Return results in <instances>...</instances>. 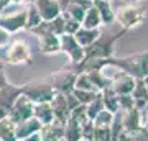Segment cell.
Instances as JSON below:
<instances>
[{
    "label": "cell",
    "instance_id": "cell-1",
    "mask_svg": "<svg viewBox=\"0 0 148 141\" xmlns=\"http://www.w3.org/2000/svg\"><path fill=\"white\" fill-rule=\"evenodd\" d=\"M107 61L117 67H120L125 74L135 79H145L148 76V51L133 52V54L122 56V58L110 56V58H107Z\"/></svg>",
    "mask_w": 148,
    "mask_h": 141
},
{
    "label": "cell",
    "instance_id": "cell-2",
    "mask_svg": "<svg viewBox=\"0 0 148 141\" xmlns=\"http://www.w3.org/2000/svg\"><path fill=\"white\" fill-rule=\"evenodd\" d=\"M148 7L145 3H133V2H125L122 7L115 10V23L120 25L122 30L130 31L135 30L143 23L145 15H147Z\"/></svg>",
    "mask_w": 148,
    "mask_h": 141
},
{
    "label": "cell",
    "instance_id": "cell-3",
    "mask_svg": "<svg viewBox=\"0 0 148 141\" xmlns=\"http://www.w3.org/2000/svg\"><path fill=\"white\" fill-rule=\"evenodd\" d=\"M0 63H7L10 66L32 63V48L25 40H12L8 46L0 48Z\"/></svg>",
    "mask_w": 148,
    "mask_h": 141
},
{
    "label": "cell",
    "instance_id": "cell-4",
    "mask_svg": "<svg viewBox=\"0 0 148 141\" xmlns=\"http://www.w3.org/2000/svg\"><path fill=\"white\" fill-rule=\"evenodd\" d=\"M21 94L28 97L33 104H49L53 100V97L56 95V90H54L49 77H46V79L32 80L27 85H23Z\"/></svg>",
    "mask_w": 148,
    "mask_h": 141
},
{
    "label": "cell",
    "instance_id": "cell-5",
    "mask_svg": "<svg viewBox=\"0 0 148 141\" xmlns=\"http://www.w3.org/2000/svg\"><path fill=\"white\" fill-rule=\"evenodd\" d=\"M125 30H119V33H110V31H102L101 36L97 38V41L94 44H90L89 48H86V59L90 58H110L114 54V43L117 40H120L125 35Z\"/></svg>",
    "mask_w": 148,
    "mask_h": 141
},
{
    "label": "cell",
    "instance_id": "cell-6",
    "mask_svg": "<svg viewBox=\"0 0 148 141\" xmlns=\"http://www.w3.org/2000/svg\"><path fill=\"white\" fill-rule=\"evenodd\" d=\"M32 35H35L38 40V48H40V51L43 54H58L61 52V44H59V36L58 35H54L49 28H48V23L46 21H43L40 26L36 28H33Z\"/></svg>",
    "mask_w": 148,
    "mask_h": 141
},
{
    "label": "cell",
    "instance_id": "cell-7",
    "mask_svg": "<svg viewBox=\"0 0 148 141\" xmlns=\"http://www.w3.org/2000/svg\"><path fill=\"white\" fill-rule=\"evenodd\" d=\"M59 44H61V52L68 54L71 64H81L86 59V51L79 43L76 41L74 35H61L59 36Z\"/></svg>",
    "mask_w": 148,
    "mask_h": 141
},
{
    "label": "cell",
    "instance_id": "cell-8",
    "mask_svg": "<svg viewBox=\"0 0 148 141\" xmlns=\"http://www.w3.org/2000/svg\"><path fill=\"white\" fill-rule=\"evenodd\" d=\"M33 113H35V104H33L28 97H25V95L21 94L20 97L15 100V104H13V107H12V110H10L8 118H10L15 125H18L21 121L32 118Z\"/></svg>",
    "mask_w": 148,
    "mask_h": 141
},
{
    "label": "cell",
    "instance_id": "cell-9",
    "mask_svg": "<svg viewBox=\"0 0 148 141\" xmlns=\"http://www.w3.org/2000/svg\"><path fill=\"white\" fill-rule=\"evenodd\" d=\"M76 76L77 74L74 72V69H61L58 72H54L53 76H49V80L53 84V87L56 92H71L74 89V82H76Z\"/></svg>",
    "mask_w": 148,
    "mask_h": 141
},
{
    "label": "cell",
    "instance_id": "cell-10",
    "mask_svg": "<svg viewBox=\"0 0 148 141\" xmlns=\"http://www.w3.org/2000/svg\"><path fill=\"white\" fill-rule=\"evenodd\" d=\"M51 108H53L54 113V120L61 121V123H66L71 116V110L68 107V102H66V95L63 92H56V95L53 97V100L49 102Z\"/></svg>",
    "mask_w": 148,
    "mask_h": 141
},
{
    "label": "cell",
    "instance_id": "cell-11",
    "mask_svg": "<svg viewBox=\"0 0 148 141\" xmlns=\"http://www.w3.org/2000/svg\"><path fill=\"white\" fill-rule=\"evenodd\" d=\"M33 3L36 5L43 21H51L56 16L61 15V8H59L58 0H35Z\"/></svg>",
    "mask_w": 148,
    "mask_h": 141
},
{
    "label": "cell",
    "instance_id": "cell-12",
    "mask_svg": "<svg viewBox=\"0 0 148 141\" xmlns=\"http://www.w3.org/2000/svg\"><path fill=\"white\" fill-rule=\"evenodd\" d=\"M135 82H137V79L123 72L117 79H114V80L109 84V87H110L117 95H127V94H132L133 87H135Z\"/></svg>",
    "mask_w": 148,
    "mask_h": 141
},
{
    "label": "cell",
    "instance_id": "cell-13",
    "mask_svg": "<svg viewBox=\"0 0 148 141\" xmlns=\"http://www.w3.org/2000/svg\"><path fill=\"white\" fill-rule=\"evenodd\" d=\"M92 7V0H71L68 8L63 12V15H68L77 21H82L86 12Z\"/></svg>",
    "mask_w": 148,
    "mask_h": 141
},
{
    "label": "cell",
    "instance_id": "cell-14",
    "mask_svg": "<svg viewBox=\"0 0 148 141\" xmlns=\"http://www.w3.org/2000/svg\"><path fill=\"white\" fill-rule=\"evenodd\" d=\"M43 125L40 123L38 118L32 116V118H28V120L21 121L18 125L15 126V135H16V140L21 141L23 138H27V136L33 135V133H38V131H41Z\"/></svg>",
    "mask_w": 148,
    "mask_h": 141
},
{
    "label": "cell",
    "instance_id": "cell-15",
    "mask_svg": "<svg viewBox=\"0 0 148 141\" xmlns=\"http://www.w3.org/2000/svg\"><path fill=\"white\" fill-rule=\"evenodd\" d=\"M95 10L99 12L102 20V26H109L115 21V10L112 7L110 0H92Z\"/></svg>",
    "mask_w": 148,
    "mask_h": 141
},
{
    "label": "cell",
    "instance_id": "cell-16",
    "mask_svg": "<svg viewBox=\"0 0 148 141\" xmlns=\"http://www.w3.org/2000/svg\"><path fill=\"white\" fill-rule=\"evenodd\" d=\"M41 140L43 141H63L64 138V123L54 120L49 125H45L41 128Z\"/></svg>",
    "mask_w": 148,
    "mask_h": 141
},
{
    "label": "cell",
    "instance_id": "cell-17",
    "mask_svg": "<svg viewBox=\"0 0 148 141\" xmlns=\"http://www.w3.org/2000/svg\"><path fill=\"white\" fill-rule=\"evenodd\" d=\"M101 33H102V28H94V30H90V28H82V26H81L79 30L74 33V38H76V41L86 49V48H89L90 44H94V43L97 41V38L101 36Z\"/></svg>",
    "mask_w": 148,
    "mask_h": 141
},
{
    "label": "cell",
    "instance_id": "cell-18",
    "mask_svg": "<svg viewBox=\"0 0 148 141\" xmlns=\"http://www.w3.org/2000/svg\"><path fill=\"white\" fill-rule=\"evenodd\" d=\"M82 138V125L77 120L69 116V120L64 123V138L63 141H79Z\"/></svg>",
    "mask_w": 148,
    "mask_h": 141
},
{
    "label": "cell",
    "instance_id": "cell-19",
    "mask_svg": "<svg viewBox=\"0 0 148 141\" xmlns=\"http://www.w3.org/2000/svg\"><path fill=\"white\" fill-rule=\"evenodd\" d=\"M122 112V121H123V128L127 131H137L140 128V113L137 108L130 110H120Z\"/></svg>",
    "mask_w": 148,
    "mask_h": 141
},
{
    "label": "cell",
    "instance_id": "cell-20",
    "mask_svg": "<svg viewBox=\"0 0 148 141\" xmlns=\"http://www.w3.org/2000/svg\"><path fill=\"white\" fill-rule=\"evenodd\" d=\"M132 97L135 100V108H138V110L148 102V89H147V84H145L143 79H137L135 87L132 90Z\"/></svg>",
    "mask_w": 148,
    "mask_h": 141
},
{
    "label": "cell",
    "instance_id": "cell-21",
    "mask_svg": "<svg viewBox=\"0 0 148 141\" xmlns=\"http://www.w3.org/2000/svg\"><path fill=\"white\" fill-rule=\"evenodd\" d=\"M33 116L38 118L43 126L49 125L51 121H54V113H53V108H51L49 104H35V113H33Z\"/></svg>",
    "mask_w": 148,
    "mask_h": 141
},
{
    "label": "cell",
    "instance_id": "cell-22",
    "mask_svg": "<svg viewBox=\"0 0 148 141\" xmlns=\"http://www.w3.org/2000/svg\"><path fill=\"white\" fill-rule=\"evenodd\" d=\"M101 94H102V100H104V108L112 112V113H117L119 112V95L109 85L101 90Z\"/></svg>",
    "mask_w": 148,
    "mask_h": 141
},
{
    "label": "cell",
    "instance_id": "cell-23",
    "mask_svg": "<svg viewBox=\"0 0 148 141\" xmlns=\"http://www.w3.org/2000/svg\"><path fill=\"white\" fill-rule=\"evenodd\" d=\"M81 26H82V28H90V30H94V28H102L101 15H99V12L95 10L94 3H92V7H90L89 10L86 12L84 18L81 21Z\"/></svg>",
    "mask_w": 148,
    "mask_h": 141
},
{
    "label": "cell",
    "instance_id": "cell-24",
    "mask_svg": "<svg viewBox=\"0 0 148 141\" xmlns=\"http://www.w3.org/2000/svg\"><path fill=\"white\" fill-rule=\"evenodd\" d=\"M43 23V18L38 12L36 5L33 2H28V7H27V31H32L33 28H36Z\"/></svg>",
    "mask_w": 148,
    "mask_h": 141
},
{
    "label": "cell",
    "instance_id": "cell-25",
    "mask_svg": "<svg viewBox=\"0 0 148 141\" xmlns=\"http://www.w3.org/2000/svg\"><path fill=\"white\" fill-rule=\"evenodd\" d=\"M15 123L7 116L0 120V141H18L15 135Z\"/></svg>",
    "mask_w": 148,
    "mask_h": 141
},
{
    "label": "cell",
    "instance_id": "cell-26",
    "mask_svg": "<svg viewBox=\"0 0 148 141\" xmlns=\"http://www.w3.org/2000/svg\"><path fill=\"white\" fill-rule=\"evenodd\" d=\"M74 89L79 90H87V92H101V90L95 87L92 80L89 79L87 72H79L76 76V82H74Z\"/></svg>",
    "mask_w": 148,
    "mask_h": 141
},
{
    "label": "cell",
    "instance_id": "cell-27",
    "mask_svg": "<svg viewBox=\"0 0 148 141\" xmlns=\"http://www.w3.org/2000/svg\"><path fill=\"white\" fill-rule=\"evenodd\" d=\"M101 110H104V100H102V94L99 92V94L95 95V99L92 100L90 104H87V105H86L87 118H89V120H94L95 116H97V113H99Z\"/></svg>",
    "mask_w": 148,
    "mask_h": 141
},
{
    "label": "cell",
    "instance_id": "cell-28",
    "mask_svg": "<svg viewBox=\"0 0 148 141\" xmlns=\"http://www.w3.org/2000/svg\"><path fill=\"white\" fill-rule=\"evenodd\" d=\"M92 121H94L95 126H110L112 121H114V113L104 108V110H101V112L97 113V116H95Z\"/></svg>",
    "mask_w": 148,
    "mask_h": 141
},
{
    "label": "cell",
    "instance_id": "cell-29",
    "mask_svg": "<svg viewBox=\"0 0 148 141\" xmlns=\"http://www.w3.org/2000/svg\"><path fill=\"white\" fill-rule=\"evenodd\" d=\"M123 130H125V128H123V121H122V112L119 110L117 113H114V121H112V125H110L112 141H115L117 136L120 135Z\"/></svg>",
    "mask_w": 148,
    "mask_h": 141
},
{
    "label": "cell",
    "instance_id": "cell-30",
    "mask_svg": "<svg viewBox=\"0 0 148 141\" xmlns=\"http://www.w3.org/2000/svg\"><path fill=\"white\" fill-rule=\"evenodd\" d=\"M73 94H74V97H76V99L79 100L81 105H87V104H90V102L95 99V95L99 94V92H87V90L73 89Z\"/></svg>",
    "mask_w": 148,
    "mask_h": 141
},
{
    "label": "cell",
    "instance_id": "cell-31",
    "mask_svg": "<svg viewBox=\"0 0 148 141\" xmlns=\"http://www.w3.org/2000/svg\"><path fill=\"white\" fill-rule=\"evenodd\" d=\"M46 23H48V28H49L54 35H58V36L64 35V16H63V13L59 16H56L54 20L46 21Z\"/></svg>",
    "mask_w": 148,
    "mask_h": 141
},
{
    "label": "cell",
    "instance_id": "cell-32",
    "mask_svg": "<svg viewBox=\"0 0 148 141\" xmlns=\"http://www.w3.org/2000/svg\"><path fill=\"white\" fill-rule=\"evenodd\" d=\"M94 141H112L110 126H95Z\"/></svg>",
    "mask_w": 148,
    "mask_h": 141
},
{
    "label": "cell",
    "instance_id": "cell-33",
    "mask_svg": "<svg viewBox=\"0 0 148 141\" xmlns=\"http://www.w3.org/2000/svg\"><path fill=\"white\" fill-rule=\"evenodd\" d=\"M63 16H64V33L66 35H74L81 28V21L74 20L68 15H63Z\"/></svg>",
    "mask_w": 148,
    "mask_h": 141
},
{
    "label": "cell",
    "instance_id": "cell-34",
    "mask_svg": "<svg viewBox=\"0 0 148 141\" xmlns=\"http://www.w3.org/2000/svg\"><path fill=\"white\" fill-rule=\"evenodd\" d=\"M130 108H135V100H133L132 94L119 95V110H130Z\"/></svg>",
    "mask_w": 148,
    "mask_h": 141
},
{
    "label": "cell",
    "instance_id": "cell-35",
    "mask_svg": "<svg viewBox=\"0 0 148 141\" xmlns=\"http://www.w3.org/2000/svg\"><path fill=\"white\" fill-rule=\"evenodd\" d=\"M10 41H12V33H8L5 28H2V26H0V48L8 46Z\"/></svg>",
    "mask_w": 148,
    "mask_h": 141
},
{
    "label": "cell",
    "instance_id": "cell-36",
    "mask_svg": "<svg viewBox=\"0 0 148 141\" xmlns=\"http://www.w3.org/2000/svg\"><path fill=\"white\" fill-rule=\"evenodd\" d=\"M21 141H43L41 140V133L38 131V133H33V135L27 136V138H23Z\"/></svg>",
    "mask_w": 148,
    "mask_h": 141
},
{
    "label": "cell",
    "instance_id": "cell-37",
    "mask_svg": "<svg viewBox=\"0 0 148 141\" xmlns=\"http://www.w3.org/2000/svg\"><path fill=\"white\" fill-rule=\"evenodd\" d=\"M7 84H8V80H7V76H5V72H3V69H0V90L3 89Z\"/></svg>",
    "mask_w": 148,
    "mask_h": 141
},
{
    "label": "cell",
    "instance_id": "cell-38",
    "mask_svg": "<svg viewBox=\"0 0 148 141\" xmlns=\"http://www.w3.org/2000/svg\"><path fill=\"white\" fill-rule=\"evenodd\" d=\"M143 80H145V84H147V89H148V76H147L145 79H143Z\"/></svg>",
    "mask_w": 148,
    "mask_h": 141
},
{
    "label": "cell",
    "instance_id": "cell-39",
    "mask_svg": "<svg viewBox=\"0 0 148 141\" xmlns=\"http://www.w3.org/2000/svg\"><path fill=\"white\" fill-rule=\"evenodd\" d=\"M128 2H133V3H138V2H142V0H128Z\"/></svg>",
    "mask_w": 148,
    "mask_h": 141
},
{
    "label": "cell",
    "instance_id": "cell-40",
    "mask_svg": "<svg viewBox=\"0 0 148 141\" xmlns=\"http://www.w3.org/2000/svg\"><path fill=\"white\" fill-rule=\"evenodd\" d=\"M79 141H89V140H86V138H81V140Z\"/></svg>",
    "mask_w": 148,
    "mask_h": 141
},
{
    "label": "cell",
    "instance_id": "cell-41",
    "mask_svg": "<svg viewBox=\"0 0 148 141\" xmlns=\"http://www.w3.org/2000/svg\"><path fill=\"white\" fill-rule=\"evenodd\" d=\"M123 2H128V0H123Z\"/></svg>",
    "mask_w": 148,
    "mask_h": 141
},
{
    "label": "cell",
    "instance_id": "cell-42",
    "mask_svg": "<svg viewBox=\"0 0 148 141\" xmlns=\"http://www.w3.org/2000/svg\"><path fill=\"white\" fill-rule=\"evenodd\" d=\"M0 69H2V67H0Z\"/></svg>",
    "mask_w": 148,
    "mask_h": 141
}]
</instances>
